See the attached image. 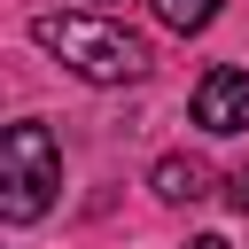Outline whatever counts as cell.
<instances>
[{"label": "cell", "mask_w": 249, "mask_h": 249, "mask_svg": "<svg viewBox=\"0 0 249 249\" xmlns=\"http://www.w3.org/2000/svg\"><path fill=\"white\" fill-rule=\"evenodd\" d=\"M226 195H233V210H249V171H233V179H226Z\"/></svg>", "instance_id": "8992f818"}, {"label": "cell", "mask_w": 249, "mask_h": 249, "mask_svg": "<svg viewBox=\"0 0 249 249\" xmlns=\"http://www.w3.org/2000/svg\"><path fill=\"white\" fill-rule=\"evenodd\" d=\"M54 187H62V148H54V132H47L39 117L8 124V132H0V218H8V226L47 218Z\"/></svg>", "instance_id": "7a4b0ae2"}, {"label": "cell", "mask_w": 249, "mask_h": 249, "mask_svg": "<svg viewBox=\"0 0 249 249\" xmlns=\"http://www.w3.org/2000/svg\"><path fill=\"white\" fill-rule=\"evenodd\" d=\"M195 249H226V241H218V233H202V241H195Z\"/></svg>", "instance_id": "52a82bcc"}, {"label": "cell", "mask_w": 249, "mask_h": 249, "mask_svg": "<svg viewBox=\"0 0 249 249\" xmlns=\"http://www.w3.org/2000/svg\"><path fill=\"white\" fill-rule=\"evenodd\" d=\"M31 39L62 70H78L86 86H140L148 78V47L124 23H101V16H31Z\"/></svg>", "instance_id": "6da1fadb"}, {"label": "cell", "mask_w": 249, "mask_h": 249, "mask_svg": "<svg viewBox=\"0 0 249 249\" xmlns=\"http://www.w3.org/2000/svg\"><path fill=\"white\" fill-rule=\"evenodd\" d=\"M218 8H226V0H156V16H163L171 31H210Z\"/></svg>", "instance_id": "5b68a950"}, {"label": "cell", "mask_w": 249, "mask_h": 249, "mask_svg": "<svg viewBox=\"0 0 249 249\" xmlns=\"http://www.w3.org/2000/svg\"><path fill=\"white\" fill-rule=\"evenodd\" d=\"M156 195L163 202H202L210 195V163L202 156H163L156 163Z\"/></svg>", "instance_id": "277c9868"}, {"label": "cell", "mask_w": 249, "mask_h": 249, "mask_svg": "<svg viewBox=\"0 0 249 249\" xmlns=\"http://www.w3.org/2000/svg\"><path fill=\"white\" fill-rule=\"evenodd\" d=\"M195 124L202 132H249V70H202L195 86Z\"/></svg>", "instance_id": "3957f363"}]
</instances>
